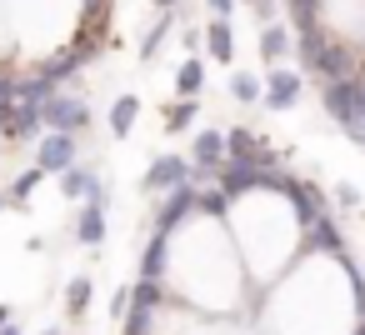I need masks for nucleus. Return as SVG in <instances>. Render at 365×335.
Instances as JSON below:
<instances>
[{"instance_id": "nucleus-33", "label": "nucleus", "mask_w": 365, "mask_h": 335, "mask_svg": "<svg viewBox=\"0 0 365 335\" xmlns=\"http://www.w3.org/2000/svg\"><path fill=\"white\" fill-rule=\"evenodd\" d=\"M41 335H61V325H46V330H41Z\"/></svg>"}, {"instance_id": "nucleus-30", "label": "nucleus", "mask_w": 365, "mask_h": 335, "mask_svg": "<svg viewBox=\"0 0 365 335\" xmlns=\"http://www.w3.org/2000/svg\"><path fill=\"white\" fill-rule=\"evenodd\" d=\"M155 11H180V0H150Z\"/></svg>"}, {"instance_id": "nucleus-31", "label": "nucleus", "mask_w": 365, "mask_h": 335, "mask_svg": "<svg viewBox=\"0 0 365 335\" xmlns=\"http://www.w3.org/2000/svg\"><path fill=\"white\" fill-rule=\"evenodd\" d=\"M6 325H11V305H6V300H0V330H6Z\"/></svg>"}, {"instance_id": "nucleus-15", "label": "nucleus", "mask_w": 365, "mask_h": 335, "mask_svg": "<svg viewBox=\"0 0 365 335\" xmlns=\"http://www.w3.org/2000/svg\"><path fill=\"white\" fill-rule=\"evenodd\" d=\"M135 120H140V96H130V91H125V96H115V100H110V115H106L110 135H115V140H125V135L135 130Z\"/></svg>"}, {"instance_id": "nucleus-11", "label": "nucleus", "mask_w": 365, "mask_h": 335, "mask_svg": "<svg viewBox=\"0 0 365 335\" xmlns=\"http://www.w3.org/2000/svg\"><path fill=\"white\" fill-rule=\"evenodd\" d=\"M61 195H66V200H86V205H106V200H110L106 180H101L96 170H86V165H71V170L61 175Z\"/></svg>"}, {"instance_id": "nucleus-7", "label": "nucleus", "mask_w": 365, "mask_h": 335, "mask_svg": "<svg viewBox=\"0 0 365 335\" xmlns=\"http://www.w3.org/2000/svg\"><path fill=\"white\" fill-rule=\"evenodd\" d=\"M225 160H265V165L280 170V150L270 145V135H260V130H250V125L225 130Z\"/></svg>"}, {"instance_id": "nucleus-28", "label": "nucleus", "mask_w": 365, "mask_h": 335, "mask_svg": "<svg viewBox=\"0 0 365 335\" xmlns=\"http://www.w3.org/2000/svg\"><path fill=\"white\" fill-rule=\"evenodd\" d=\"M335 205L355 210V205H360V190H355V185H335Z\"/></svg>"}, {"instance_id": "nucleus-6", "label": "nucleus", "mask_w": 365, "mask_h": 335, "mask_svg": "<svg viewBox=\"0 0 365 335\" xmlns=\"http://www.w3.org/2000/svg\"><path fill=\"white\" fill-rule=\"evenodd\" d=\"M36 165L46 175H66L71 165H81V140L76 135H61V130H46L36 140Z\"/></svg>"}, {"instance_id": "nucleus-14", "label": "nucleus", "mask_w": 365, "mask_h": 335, "mask_svg": "<svg viewBox=\"0 0 365 335\" xmlns=\"http://www.w3.org/2000/svg\"><path fill=\"white\" fill-rule=\"evenodd\" d=\"M200 31H205V51H210V61H220V66L235 61V31H230L225 16H210Z\"/></svg>"}, {"instance_id": "nucleus-23", "label": "nucleus", "mask_w": 365, "mask_h": 335, "mask_svg": "<svg viewBox=\"0 0 365 335\" xmlns=\"http://www.w3.org/2000/svg\"><path fill=\"white\" fill-rule=\"evenodd\" d=\"M195 120H200V100H175V105H165V130H170V135L190 130Z\"/></svg>"}, {"instance_id": "nucleus-34", "label": "nucleus", "mask_w": 365, "mask_h": 335, "mask_svg": "<svg viewBox=\"0 0 365 335\" xmlns=\"http://www.w3.org/2000/svg\"><path fill=\"white\" fill-rule=\"evenodd\" d=\"M6 205H11V200H6V190H0V215H6Z\"/></svg>"}, {"instance_id": "nucleus-5", "label": "nucleus", "mask_w": 365, "mask_h": 335, "mask_svg": "<svg viewBox=\"0 0 365 335\" xmlns=\"http://www.w3.org/2000/svg\"><path fill=\"white\" fill-rule=\"evenodd\" d=\"M41 125L46 130H61V135H81V130H91V100H81L71 91H56L41 105Z\"/></svg>"}, {"instance_id": "nucleus-25", "label": "nucleus", "mask_w": 365, "mask_h": 335, "mask_svg": "<svg viewBox=\"0 0 365 335\" xmlns=\"http://www.w3.org/2000/svg\"><path fill=\"white\" fill-rule=\"evenodd\" d=\"M110 315H115V320H125V315H130V285H120V290L110 295Z\"/></svg>"}, {"instance_id": "nucleus-13", "label": "nucleus", "mask_w": 365, "mask_h": 335, "mask_svg": "<svg viewBox=\"0 0 365 335\" xmlns=\"http://www.w3.org/2000/svg\"><path fill=\"white\" fill-rule=\"evenodd\" d=\"M290 56H295V31H290L285 21H270V26H260V61L280 66V61H290Z\"/></svg>"}, {"instance_id": "nucleus-29", "label": "nucleus", "mask_w": 365, "mask_h": 335, "mask_svg": "<svg viewBox=\"0 0 365 335\" xmlns=\"http://www.w3.org/2000/svg\"><path fill=\"white\" fill-rule=\"evenodd\" d=\"M205 11H210V16H225V21H230V16H235V0H205Z\"/></svg>"}, {"instance_id": "nucleus-20", "label": "nucleus", "mask_w": 365, "mask_h": 335, "mask_svg": "<svg viewBox=\"0 0 365 335\" xmlns=\"http://www.w3.org/2000/svg\"><path fill=\"white\" fill-rule=\"evenodd\" d=\"M175 21H180L175 11H160V16L150 21V31H145V41H140V61H155V51L175 36Z\"/></svg>"}, {"instance_id": "nucleus-9", "label": "nucleus", "mask_w": 365, "mask_h": 335, "mask_svg": "<svg viewBox=\"0 0 365 335\" xmlns=\"http://www.w3.org/2000/svg\"><path fill=\"white\" fill-rule=\"evenodd\" d=\"M195 210H200V185L185 180V185H175V190H165V200H160V210H155V230L170 235V230L185 225Z\"/></svg>"}, {"instance_id": "nucleus-2", "label": "nucleus", "mask_w": 365, "mask_h": 335, "mask_svg": "<svg viewBox=\"0 0 365 335\" xmlns=\"http://www.w3.org/2000/svg\"><path fill=\"white\" fill-rule=\"evenodd\" d=\"M165 295L195 315H210V320H235L245 310V295H250V275H245V260L225 230V220H210V215H190L185 225H175L165 235V275H160Z\"/></svg>"}, {"instance_id": "nucleus-10", "label": "nucleus", "mask_w": 365, "mask_h": 335, "mask_svg": "<svg viewBox=\"0 0 365 335\" xmlns=\"http://www.w3.org/2000/svg\"><path fill=\"white\" fill-rule=\"evenodd\" d=\"M300 91H305V76L300 71H285V66H270V76H265V110H290V105H300Z\"/></svg>"}, {"instance_id": "nucleus-4", "label": "nucleus", "mask_w": 365, "mask_h": 335, "mask_svg": "<svg viewBox=\"0 0 365 335\" xmlns=\"http://www.w3.org/2000/svg\"><path fill=\"white\" fill-rule=\"evenodd\" d=\"M320 105H325V115H330L355 145H365V71L350 76V81H325V86H320Z\"/></svg>"}, {"instance_id": "nucleus-32", "label": "nucleus", "mask_w": 365, "mask_h": 335, "mask_svg": "<svg viewBox=\"0 0 365 335\" xmlns=\"http://www.w3.org/2000/svg\"><path fill=\"white\" fill-rule=\"evenodd\" d=\"M0 335H26V330H21V325H16V320H11V325H6V330H0Z\"/></svg>"}, {"instance_id": "nucleus-3", "label": "nucleus", "mask_w": 365, "mask_h": 335, "mask_svg": "<svg viewBox=\"0 0 365 335\" xmlns=\"http://www.w3.org/2000/svg\"><path fill=\"white\" fill-rule=\"evenodd\" d=\"M225 230L245 260L250 285H270L275 275H285L305 250H310V220L300 215L295 195H290V175H270L260 190L230 200Z\"/></svg>"}, {"instance_id": "nucleus-24", "label": "nucleus", "mask_w": 365, "mask_h": 335, "mask_svg": "<svg viewBox=\"0 0 365 335\" xmlns=\"http://www.w3.org/2000/svg\"><path fill=\"white\" fill-rule=\"evenodd\" d=\"M41 180H46V170H41V165H31V170H21V175L11 180V190H6V200H11V205H26V200L36 195V185H41Z\"/></svg>"}, {"instance_id": "nucleus-18", "label": "nucleus", "mask_w": 365, "mask_h": 335, "mask_svg": "<svg viewBox=\"0 0 365 335\" xmlns=\"http://www.w3.org/2000/svg\"><path fill=\"white\" fill-rule=\"evenodd\" d=\"M106 230H110V225H106V205H81V215H76V240L96 250V245L106 240Z\"/></svg>"}, {"instance_id": "nucleus-22", "label": "nucleus", "mask_w": 365, "mask_h": 335, "mask_svg": "<svg viewBox=\"0 0 365 335\" xmlns=\"http://www.w3.org/2000/svg\"><path fill=\"white\" fill-rule=\"evenodd\" d=\"M230 100H240V105H260V100H265V81L250 76V71H235V76H230Z\"/></svg>"}, {"instance_id": "nucleus-12", "label": "nucleus", "mask_w": 365, "mask_h": 335, "mask_svg": "<svg viewBox=\"0 0 365 335\" xmlns=\"http://www.w3.org/2000/svg\"><path fill=\"white\" fill-rule=\"evenodd\" d=\"M190 165L205 170V175H215V170L225 165V130H200V135L190 140Z\"/></svg>"}, {"instance_id": "nucleus-21", "label": "nucleus", "mask_w": 365, "mask_h": 335, "mask_svg": "<svg viewBox=\"0 0 365 335\" xmlns=\"http://www.w3.org/2000/svg\"><path fill=\"white\" fill-rule=\"evenodd\" d=\"M91 300H96V280L91 275H71V285H66V315L81 320L91 310Z\"/></svg>"}, {"instance_id": "nucleus-8", "label": "nucleus", "mask_w": 365, "mask_h": 335, "mask_svg": "<svg viewBox=\"0 0 365 335\" xmlns=\"http://www.w3.org/2000/svg\"><path fill=\"white\" fill-rule=\"evenodd\" d=\"M195 175V165H190V155H175V150H165V155H155L150 165H145V190L150 195H165V190H175V185H185Z\"/></svg>"}, {"instance_id": "nucleus-19", "label": "nucleus", "mask_w": 365, "mask_h": 335, "mask_svg": "<svg viewBox=\"0 0 365 335\" xmlns=\"http://www.w3.org/2000/svg\"><path fill=\"white\" fill-rule=\"evenodd\" d=\"M285 11H290V31H320L325 26V0H285Z\"/></svg>"}, {"instance_id": "nucleus-16", "label": "nucleus", "mask_w": 365, "mask_h": 335, "mask_svg": "<svg viewBox=\"0 0 365 335\" xmlns=\"http://www.w3.org/2000/svg\"><path fill=\"white\" fill-rule=\"evenodd\" d=\"M26 135H46V125H41V105H26V100H16V115H11V125H6V145H16V140H26Z\"/></svg>"}, {"instance_id": "nucleus-27", "label": "nucleus", "mask_w": 365, "mask_h": 335, "mask_svg": "<svg viewBox=\"0 0 365 335\" xmlns=\"http://www.w3.org/2000/svg\"><path fill=\"white\" fill-rule=\"evenodd\" d=\"M200 41H205V31H200V26H185V31H180V46H185V56H195V51H200Z\"/></svg>"}, {"instance_id": "nucleus-1", "label": "nucleus", "mask_w": 365, "mask_h": 335, "mask_svg": "<svg viewBox=\"0 0 365 335\" xmlns=\"http://www.w3.org/2000/svg\"><path fill=\"white\" fill-rule=\"evenodd\" d=\"M255 335H365V275L350 255L305 250L250 305Z\"/></svg>"}, {"instance_id": "nucleus-17", "label": "nucleus", "mask_w": 365, "mask_h": 335, "mask_svg": "<svg viewBox=\"0 0 365 335\" xmlns=\"http://www.w3.org/2000/svg\"><path fill=\"white\" fill-rule=\"evenodd\" d=\"M200 91H205V61L200 56H185L180 71H175V96L180 100H200Z\"/></svg>"}, {"instance_id": "nucleus-26", "label": "nucleus", "mask_w": 365, "mask_h": 335, "mask_svg": "<svg viewBox=\"0 0 365 335\" xmlns=\"http://www.w3.org/2000/svg\"><path fill=\"white\" fill-rule=\"evenodd\" d=\"M235 6H250V11H255V16H260L265 26L275 21V0H235Z\"/></svg>"}]
</instances>
